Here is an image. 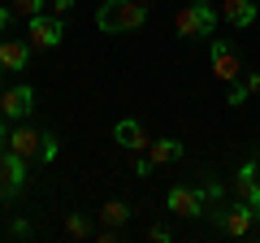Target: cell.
<instances>
[{"mask_svg":"<svg viewBox=\"0 0 260 243\" xmlns=\"http://www.w3.org/2000/svg\"><path fill=\"white\" fill-rule=\"evenodd\" d=\"M148 22V5L143 0H104L95 9V26L109 31V35H130Z\"/></svg>","mask_w":260,"mask_h":243,"instance_id":"1","label":"cell"},{"mask_svg":"<svg viewBox=\"0 0 260 243\" xmlns=\"http://www.w3.org/2000/svg\"><path fill=\"white\" fill-rule=\"evenodd\" d=\"M204 217L213 222V230L217 234H225V239H243V234H251V226L260 222V208H251V204H230V208H221V204H208L204 208Z\"/></svg>","mask_w":260,"mask_h":243,"instance_id":"2","label":"cell"},{"mask_svg":"<svg viewBox=\"0 0 260 243\" xmlns=\"http://www.w3.org/2000/svg\"><path fill=\"white\" fill-rule=\"evenodd\" d=\"M174 31H178L182 39H213V31H217V9L208 5V0H191V5L178 9Z\"/></svg>","mask_w":260,"mask_h":243,"instance_id":"3","label":"cell"},{"mask_svg":"<svg viewBox=\"0 0 260 243\" xmlns=\"http://www.w3.org/2000/svg\"><path fill=\"white\" fill-rule=\"evenodd\" d=\"M26 174H30V161L18 157V152H0V204H9V200L22 196V187H26Z\"/></svg>","mask_w":260,"mask_h":243,"instance_id":"4","label":"cell"},{"mask_svg":"<svg viewBox=\"0 0 260 243\" xmlns=\"http://www.w3.org/2000/svg\"><path fill=\"white\" fill-rule=\"evenodd\" d=\"M208 61H213V74H217V83H239V78H243L239 48H234L230 39H213V48H208Z\"/></svg>","mask_w":260,"mask_h":243,"instance_id":"5","label":"cell"},{"mask_svg":"<svg viewBox=\"0 0 260 243\" xmlns=\"http://www.w3.org/2000/svg\"><path fill=\"white\" fill-rule=\"evenodd\" d=\"M65 35L61 18H52V13H35V18H26V39L30 48H56Z\"/></svg>","mask_w":260,"mask_h":243,"instance_id":"6","label":"cell"},{"mask_svg":"<svg viewBox=\"0 0 260 243\" xmlns=\"http://www.w3.org/2000/svg\"><path fill=\"white\" fill-rule=\"evenodd\" d=\"M9 152H18V157H26L35 165V161H48V139L39 131H30V126H18V131H9Z\"/></svg>","mask_w":260,"mask_h":243,"instance_id":"7","label":"cell"},{"mask_svg":"<svg viewBox=\"0 0 260 243\" xmlns=\"http://www.w3.org/2000/svg\"><path fill=\"white\" fill-rule=\"evenodd\" d=\"M234 196H239L243 204L260 208V165H256V161H243V165H239V178H234Z\"/></svg>","mask_w":260,"mask_h":243,"instance_id":"8","label":"cell"},{"mask_svg":"<svg viewBox=\"0 0 260 243\" xmlns=\"http://www.w3.org/2000/svg\"><path fill=\"white\" fill-rule=\"evenodd\" d=\"M165 204H169V213L174 217H204V196H200V191H191V187H174L165 196Z\"/></svg>","mask_w":260,"mask_h":243,"instance_id":"9","label":"cell"},{"mask_svg":"<svg viewBox=\"0 0 260 243\" xmlns=\"http://www.w3.org/2000/svg\"><path fill=\"white\" fill-rule=\"evenodd\" d=\"M30 109H35V92H30V87H9V92H0V113H5L9 122H22Z\"/></svg>","mask_w":260,"mask_h":243,"instance_id":"10","label":"cell"},{"mask_svg":"<svg viewBox=\"0 0 260 243\" xmlns=\"http://www.w3.org/2000/svg\"><path fill=\"white\" fill-rule=\"evenodd\" d=\"M30 61V39H13V35H0V66L22 74Z\"/></svg>","mask_w":260,"mask_h":243,"instance_id":"11","label":"cell"},{"mask_svg":"<svg viewBox=\"0 0 260 243\" xmlns=\"http://www.w3.org/2000/svg\"><path fill=\"white\" fill-rule=\"evenodd\" d=\"M113 143H121L126 152H148V131H143L135 117H121L113 126Z\"/></svg>","mask_w":260,"mask_h":243,"instance_id":"12","label":"cell"},{"mask_svg":"<svg viewBox=\"0 0 260 243\" xmlns=\"http://www.w3.org/2000/svg\"><path fill=\"white\" fill-rule=\"evenodd\" d=\"M221 18L230 22L234 31H247L256 22V0H225L221 5Z\"/></svg>","mask_w":260,"mask_h":243,"instance_id":"13","label":"cell"},{"mask_svg":"<svg viewBox=\"0 0 260 243\" xmlns=\"http://www.w3.org/2000/svg\"><path fill=\"white\" fill-rule=\"evenodd\" d=\"M148 157H152V165H174L182 157V143L178 139H156V143H148Z\"/></svg>","mask_w":260,"mask_h":243,"instance_id":"14","label":"cell"},{"mask_svg":"<svg viewBox=\"0 0 260 243\" xmlns=\"http://www.w3.org/2000/svg\"><path fill=\"white\" fill-rule=\"evenodd\" d=\"M251 96H260V74H243L239 83H230V104H243Z\"/></svg>","mask_w":260,"mask_h":243,"instance_id":"15","label":"cell"},{"mask_svg":"<svg viewBox=\"0 0 260 243\" xmlns=\"http://www.w3.org/2000/svg\"><path fill=\"white\" fill-rule=\"evenodd\" d=\"M130 213H135V208H130L126 200H109V204L100 208V222H104V226H126Z\"/></svg>","mask_w":260,"mask_h":243,"instance_id":"16","label":"cell"},{"mask_svg":"<svg viewBox=\"0 0 260 243\" xmlns=\"http://www.w3.org/2000/svg\"><path fill=\"white\" fill-rule=\"evenodd\" d=\"M65 234H74V239H83V234H91V222H87L83 213H70V217H65Z\"/></svg>","mask_w":260,"mask_h":243,"instance_id":"17","label":"cell"},{"mask_svg":"<svg viewBox=\"0 0 260 243\" xmlns=\"http://www.w3.org/2000/svg\"><path fill=\"white\" fill-rule=\"evenodd\" d=\"M13 13L18 18H35V13H44V0H13Z\"/></svg>","mask_w":260,"mask_h":243,"instance_id":"18","label":"cell"},{"mask_svg":"<svg viewBox=\"0 0 260 243\" xmlns=\"http://www.w3.org/2000/svg\"><path fill=\"white\" fill-rule=\"evenodd\" d=\"M200 196H204V204H221L225 187H221V183H204V187H200Z\"/></svg>","mask_w":260,"mask_h":243,"instance_id":"19","label":"cell"},{"mask_svg":"<svg viewBox=\"0 0 260 243\" xmlns=\"http://www.w3.org/2000/svg\"><path fill=\"white\" fill-rule=\"evenodd\" d=\"M13 18H18V13H13V5H0V35H9Z\"/></svg>","mask_w":260,"mask_h":243,"instance_id":"20","label":"cell"},{"mask_svg":"<svg viewBox=\"0 0 260 243\" xmlns=\"http://www.w3.org/2000/svg\"><path fill=\"white\" fill-rule=\"evenodd\" d=\"M148 239H156V243H169V239H174V230H169V226H152V230H148Z\"/></svg>","mask_w":260,"mask_h":243,"instance_id":"21","label":"cell"},{"mask_svg":"<svg viewBox=\"0 0 260 243\" xmlns=\"http://www.w3.org/2000/svg\"><path fill=\"white\" fill-rule=\"evenodd\" d=\"M152 169H156V165H152V157H139V161H135V174H139V178H148Z\"/></svg>","mask_w":260,"mask_h":243,"instance_id":"22","label":"cell"},{"mask_svg":"<svg viewBox=\"0 0 260 243\" xmlns=\"http://www.w3.org/2000/svg\"><path fill=\"white\" fill-rule=\"evenodd\" d=\"M70 9H74V0H52V18H65Z\"/></svg>","mask_w":260,"mask_h":243,"instance_id":"23","label":"cell"},{"mask_svg":"<svg viewBox=\"0 0 260 243\" xmlns=\"http://www.w3.org/2000/svg\"><path fill=\"white\" fill-rule=\"evenodd\" d=\"M95 239H100V243H117V226H104V230L95 234Z\"/></svg>","mask_w":260,"mask_h":243,"instance_id":"24","label":"cell"},{"mask_svg":"<svg viewBox=\"0 0 260 243\" xmlns=\"http://www.w3.org/2000/svg\"><path fill=\"white\" fill-rule=\"evenodd\" d=\"M9 234H18V239H26V234H30V222H13V226H9Z\"/></svg>","mask_w":260,"mask_h":243,"instance_id":"25","label":"cell"},{"mask_svg":"<svg viewBox=\"0 0 260 243\" xmlns=\"http://www.w3.org/2000/svg\"><path fill=\"white\" fill-rule=\"evenodd\" d=\"M9 148V122H0V152Z\"/></svg>","mask_w":260,"mask_h":243,"instance_id":"26","label":"cell"},{"mask_svg":"<svg viewBox=\"0 0 260 243\" xmlns=\"http://www.w3.org/2000/svg\"><path fill=\"white\" fill-rule=\"evenodd\" d=\"M143 5H156V0H143Z\"/></svg>","mask_w":260,"mask_h":243,"instance_id":"27","label":"cell"},{"mask_svg":"<svg viewBox=\"0 0 260 243\" xmlns=\"http://www.w3.org/2000/svg\"><path fill=\"white\" fill-rule=\"evenodd\" d=\"M0 122H9V117H5V113H0Z\"/></svg>","mask_w":260,"mask_h":243,"instance_id":"28","label":"cell"},{"mask_svg":"<svg viewBox=\"0 0 260 243\" xmlns=\"http://www.w3.org/2000/svg\"><path fill=\"white\" fill-rule=\"evenodd\" d=\"M0 74H5V66H0Z\"/></svg>","mask_w":260,"mask_h":243,"instance_id":"29","label":"cell"}]
</instances>
